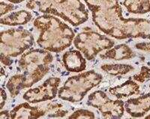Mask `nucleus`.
Instances as JSON below:
<instances>
[{
    "label": "nucleus",
    "mask_w": 150,
    "mask_h": 119,
    "mask_svg": "<svg viewBox=\"0 0 150 119\" xmlns=\"http://www.w3.org/2000/svg\"><path fill=\"white\" fill-rule=\"evenodd\" d=\"M92 11V20L98 29L118 40L150 39V20L124 18L120 0H84Z\"/></svg>",
    "instance_id": "obj_1"
},
{
    "label": "nucleus",
    "mask_w": 150,
    "mask_h": 119,
    "mask_svg": "<svg viewBox=\"0 0 150 119\" xmlns=\"http://www.w3.org/2000/svg\"><path fill=\"white\" fill-rule=\"evenodd\" d=\"M53 59L52 54L44 49H30L24 53L18 61V66L23 73L13 76L6 84L11 97L40 81L49 71V65Z\"/></svg>",
    "instance_id": "obj_2"
},
{
    "label": "nucleus",
    "mask_w": 150,
    "mask_h": 119,
    "mask_svg": "<svg viewBox=\"0 0 150 119\" xmlns=\"http://www.w3.org/2000/svg\"><path fill=\"white\" fill-rule=\"evenodd\" d=\"M34 26L40 32L37 44L49 52L59 53L69 47L74 39V32L66 23L50 14L37 17Z\"/></svg>",
    "instance_id": "obj_3"
},
{
    "label": "nucleus",
    "mask_w": 150,
    "mask_h": 119,
    "mask_svg": "<svg viewBox=\"0 0 150 119\" xmlns=\"http://www.w3.org/2000/svg\"><path fill=\"white\" fill-rule=\"evenodd\" d=\"M26 8L58 16L74 26H80L89 18L88 11L80 0H29Z\"/></svg>",
    "instance_id": "obj_4"
},
{
    "label": "nucleus",
    "mask_w": 150,
    "mask_h": 119,
    "mask_svg": "<svg viewBox=\"0 0 150 119\" xmlns=\"http://www.w3.org/2000/svg\"><path fill=\"white\" fill-rule=\"evenodd\" d=\"M102 79V75L94 70L69 77L59 90V97L68 102H80L91 89L100 84Z\"/></svg>",
    "instance_id": "obj_5"
},
{
    "label": "nucleus",
    "mask_w": 150,
    "mask_h": 119,
    "mask_svg": "<svg viewBox=\"0 0 150 119\" xmlns=\"http://www.w3.org/2000/svg\"><path fill=\"white\" fill-rule=\"evenodd\" d=\"M0 55L17 57L34 44L33 34L23 29L2 31L0 35Z\"/></svg>",
    "instance_id": "obj_6"
},
{
    "label": "nucleus",
    "mask_w": 150,
    "mask_h": 119,
    "mask_svg": "<svg viewBox=\"0 0 150 119\" xmlns=\"http://www.w3.org/2000/svg\"><path fill=\"white\" fill-rule=\"evenodd\" d=\"M75 47L80 50L87 60H92L104 49L114 46V41L94 31H85L79 33L74 39Z\"/></svg>",
    "instance_id": "obj_7"
},
{
    "label": "nucleus",
    "mask_w": 150,
    "mask_h": 119,
    "mask_svg": "<svg viewBox=\"0 0 150 119\" xmlns=\"http://www.w3.org/2000/svg\"><path fill=\"white\" fill-rule=\"evenodd\" d=\"M62 105L58 103H48L32 106L28 103L17 106L10 112L11 118L35 119L41 118H61L67 115Z\"/></svg>",
    "instance_id": "obj_8"
},
{
    "label": "nucleus",
    "mask_w": 150,
    "mask_h": 119,
    "mask_svg": "<svg viewBox=\"0 0 150 119\" xmlns=\"http://www.w3.org/2000/svg\"><path fill=\"white\" fill-rule=\"evenodd\" d=\"M87 104L98 109L105 118H120L124 115L125 103L120 100H111L102 91L91 94Z\"/></svg>",
    "instance_id": "obj_9"
},
{
    "label": "nucleus",
    "mask_w": 150,
    "mask_h": 119,
    "mask_svg": "<svg viewBox=\"0 0 150 119\" xmlns=\"http://www.w3.org/2000/svg\"><path fill=\"white\" fill-rule=\"evenodd\" d=\"M61 80L58 77H50L45 82L34 89H29L23 94V99L29 104H38L53 100L58 93Z\"/></svg>",
    "instance_id": "obj_10"
},
{
    "label": "nucleus",
    "mask_w": 150,
    "mask_h": 119,
    "mask_svg": "<svg viewBox=\"0 0 150 119\" xmlns=\"http://www.w3.org/2000/svg\"><path fill=\"white\" fill-rule=\"evenodd\" d=\"M125 109L134 118L143 116L150 110V93L128 100L125 103Z\"/></svg>",
    "instance_id": "obj_11"
},
{
    "label": "nucleus",
    "mask_w": 150,
    "mask_h": 119,
    "mask_svg": "<svg viewBox=\"0 0 150 119\" xmlns=\"http://www.w3.org/2000/svg\"><path fill=\"white\" fill-rule=\"evenodd\" d=\"M62 61L66 70L71 72H81L86 69V60L78 50H70L63 55Z\"/></svg>",
    "instance_id": "obj_12"
},
{
    "label": "nucleus",
    "mask_w": 150,
    "mask_h": 119,
    "mask_svg": "<svg viewBox=\"0 0 150 119\" xmlns=\"http://www.w3.org/2000/svg\"><path fill=\"white\" fill-rule=\"evenodd\" d=\"M133 50L126 44H120L108 49L100 56L103 59H112L115 61L127 60L134 57Z\"/></svg>",
    "instance_id": "obj_13"
},
{
    "label": "nucleus",
    "mask_w": 150,
    "mask_h": 119,
    "mask_svg": "<svg viewBox=\"0 0 150 119\" xmlns=\"http://www.w3.org/2000/svg\"><path fill=\"white\" fill-rule=\"evenodd\" d=\"M109 92L117 98H122L138 94L140 92V86L134 80H128L121 85L110 88Z\"/></svg>",
    "instance_id": "obj_14"
},
{
    "label": "nucleus",
    "mask_w": 150,
    "mask_h": 119,
    "mask_svg": "<svg viewBox=\"0 0 150 119\" xmlns=\"http://www.w3.org/2000/svg\"><path fill=\"white\" fill-rule=\"evenodd\" d=\"M32 20V14L27 11H19L5 17H2L1 23L7 26H21L25 25Z\"/></svg>",
    "instance_id": "obj_15"
},
{
    "label": "nucleus",
    "mask_w": 150,
    "mask_h": 119,
    "mask_svg": "<svg viewBox=\"0 0 150 119\" xmlns=\"http://www.w3.org/2000/svg\"><path fill=\"white\" fill-rule=\"evenodd\" d=\"M123 5L132 14H143L150 12V0H124Z\"/></svg>",
    "instance_id": "obj_16"
},
{
    "label": "nucleus",
    "mask_w": 150,
    "mask_h": 119,
    "mask_svg": "<svg viewBox=\"0 0 150 119\" xmlns=\"http://www.w3.org/2000/svg\"><path fill=\"white\" fill-rule=\"evenodd\" d=\"M101 69L108 74L112 76L124 75L134 70V68L131 65L125 64H112V65H104L101 66Z\"/></svg>",
    "instance_id": "obj_17"
},
{
    "label": "nucleus",
    "mask_w": 150,
    "mask_h": 119,
    "mask_svg": "<svg viewBox=\"0 0 150 119\" xmlns=\"http://www.w3.org/2000/svg\"><path fill=\"white\" fill-rule=\"evenodd\" d=\"M133 80L136 82H144L147 80H150V68L146 66H143L138 73L134 75Z\"/></svg>",
    "instance_id": "obj_18"
},
{
    "label": "nucleus",
    "mask_w": 150,
    "mask_h": 119,
    "mask_svg": "<svg viewBox=\"0 0 150 119\" xmlns=\"http://www.w3.org/2000/svg\"><path fill=\"white\" fill-rule=\"evenodd\" d=\"M96 116L93 112H91L89 110H86V109H79L74 112L73 114L71 115L68 118H74V119H77V118H88V119H92L95 118Z\"/></svg>",
    "instance_id": "obj_19"
},
{
    "label": "nucleus",
    "mask_w": 150,
    "mask_h": 119,
    "mask_svg": "<svg viewBox=\"0 0 150 119\" xmlns=\"http://www.w3.org/2000/svg\"><path fill=\"white\" fill-rule=\"evenodd\" d=\"M14 7L12 4H8L2 2H1V5H0V12H1L0 14H1V17H3L4 14H6L9 11L14 10Z\"/></svg>",
    "instance_id": "obj_20"
},
{
    "label": "nucleus",
    "mask_w": 150,
    "mask_h": 119,
    "mask_svg": "<svg viewBox=\"0 0 150 119\" xmlns=\"http://www.w3.org/2000/svg\"><path fill=\"white\" fill-rule=\"evenodd\" d=\"M137 49L143 50V51H150V42L138 43L135 45Z\"/></svg>",
    "instance_id": "obj_21"
},
{
    "label": "nucleus",
    "mask_w": 150,
    "mask_h": 119,
    "mask_svg": "<svg viewBox=\"0 0 150 119\" xmlns=\"http://www.w3.org/2000/svg\"><path fill=\"white\" fill-rule=\"evenodd\" d=\"M0 57H1V61L3 65H5V66H10L12 63H13V61L11 60V57L8 56H4V55H0Z\"/></svg>",
    "instance_id": "obj_22"
},
{
    "label": "nucleus",
    "mask_w": 150,
    "mask_h": 119,
    "mask_svg": "<svg viewBox=\"0 0 150 119\" xmlns=\"http://www.w3.org/2000/svg\"><path fill=\"white\" fill-rule=\"evenodd\" d=\"M7 100V94L5 92L3 89H1V106H0V109H2L5 105V102Z\"/></svg>",
    "instance_id": "obj_23"
},
{
    "label": "nucleus",
    "mask_w": 150,
    "mask_h": 119,
    "mask_svg": "<svg viewBox=\"0 0 150 119\" xmlns=\"http://www.w3.org/2000/svg\"><path fill=\"white\" fill-rule=\"evenodd\" d=\"M0 118H11V114L8 111H3L0 112Z\"/></svg>",
    "instance_id": "obj_24"
},
{
    "label": "nucleus",
    "mask_w": 150,
    "mask_h": 119,
    "mask_svg": "<svg viewBox=\"0 0 150 119\" xmlns=\"http://www.w3.org/2000/svg\"><path fill=\"white\" fill-rule=\"evenodd\" d=\"M9 2H12V3H15V4H18V3H21V2H23L24 0H8Z\"/></svg>",
    "instance_id": "obj_25"
},
{
    "label": "nucleus",
    "mask_w": 150,
    "mask_h": 119,
    "mask_svg": "<svg viewBox=\"0 0 150 119\" xmlns=\"http://www.w3.org/2000/svg\"><path fill=\"white\" fill-rule=\"evenodd\" d=\"M146 118H150V115H147V116H146Z\"/></svg>",
    "instance_id": "obj_26"
},
{
    "label": "nucleus",
    "mask_w": 150,
    "mask_h": 119,
    "mask_svg": "<svg viewBox=\"0 0 150 119\" xmlns=\"http://www.w3.org/2000/svg\"><path fill=\"white\" fill-rule=\"evenodd\" d=\"M149 88H150V85H149Z\"/></svg>",
    "instance_id": "obj_27"
}]
</instances>
